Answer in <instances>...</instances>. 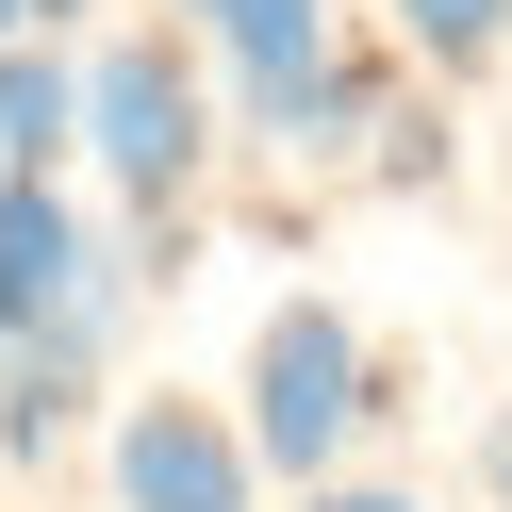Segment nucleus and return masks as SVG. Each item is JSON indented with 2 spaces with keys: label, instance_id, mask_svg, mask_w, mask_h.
<instances>
[{
  "label": "nucleus",
  "instance_id": "3",
  "mask_svg": "<svg viewBox=\"0 0 512 512\" xmlns=\"http://www.w3.org/2000/svg\"><path fill=\"white\" fill-rule=\"evenodd\" d=\"M116 512H248V430L199 397H149L116 430Z\"/></svg>",
  "mask_w": 512,
  "mask_h": 512
},
{
  "label": "nucleus",
  "instance_id": "9",
  "mask_svg": "<svg viewBox=\"0 0 512 512\" xmlns=\"http://www.w3.org/2000/svg\"><path fill=\"white\" fill-rule=\"evenodd\" d=\"M0 34H34V0H0Z\"/></svg>",
  "mask_w": 512,
  "mask_h": 512
},
{
  "label": "nucleus",
  "instance_id": "7",
  "mask_svg": "<svg viewBox=\"0 0 512 512\" xmlns=\"http://www.w3.org/2000/svg\"><path fill=\"white\" fill-rule=\"evenodd\" d=\"M397 17L430 67H496V34H512V0H397Z\"/></svg>",
  "mask_w": 512,
  "mask_h": 512
},
{
  "label": "nucleus",
  "instance_id": "4",
  "mask_svg": "<svg viewBox=\"0 0 512 512\" xmlns=\"http://www.w3.org/2000/svg\"><path fill=\"white\" fill-rule=\"evenodd\" d=\"M215 50H232V83H248V116H265V133H331V116H347L314 0H215Z\"/></svg>",
  "mask_w": 512,
  "mask_h": 512
},
{
  "label": "nucleus",
  "instance_id": "11",
  "mask_svg": "<svg viewBox=\"0 0 512 512\" xmlns=\"http://www.w3.org/2000/svg\"><path fill=\"white\" fill-rule=\"evenodd\" d=\"M199 17H215V0H199Z\"/></svg>",
  "mask_w": 512,
  "mask_h": 512
},
{
  "label": "nucleus",
  "instance_id": "10",
  "mask_svg": "<svg viewBox=\"0 0 512 512\" xmlns=\"http://www.w3.org/2000/svg\"><path fill=\"white\" fill-rule=\"evenodd\" d=\"M50 17H83V0H34V34H50Z\"/></svg>",
  "mask_w": 512,
  "mask_h": 512
},
{
  "label": "nucleus",
  "instance_id": "5",
  "mask_svg": "<svg viewBox=\"0 0 512 512\" xmlns=\"http://www.w3.org/2000/svg\"><path fill=\"white\" fill-rule=\"evenodd\" d=\"M100 298V265H83V215L50 199V166H17L0 182V347L17 331H50V314H83Z\"/></svg>",
  "mask_w": 512,
  "mask_h": 512
},
{
  "label": "nucleus",
  "instance_id": "8",
  "mask_svg": "<svg viewBox=\"0 0 512 512\" xmlns=\"http://www.w3.org/2000/svg\"><path fill=\"white\" fill-rule=\"evenodd\" d=\"M314 512H413V496H397V479H380V496H314Z\"/></svg>",
  "mask_w": 512,
  "mask_h": 512
},
{
  "label": "nucleus",
  "instance_id": "6",
  "mask_svg": "<svg viewBox=\"0 0 512 512\" xmlns=\"http://www.w3.org/2000/svg\"><path fill=\"white\" fill-rule=\"evenodd\" d=\"M83 133V67L34 34H0V166H50V149Z\"/></svg>",
  "mask_w": 512,
  "mask_h": 512
},
{
  "label": "nucleus",
  "instance_id": "2",
  "mask_svg": "<svg viewBox=\"0 0 512 512\" xmlns=\"http://www.w3.org/2000/svg\"><path fill=\"white\" fill-rule=\"evenodd\" d=\"M83 149L116 166V199H182V182H199V83H182L166 34L83 50Z\"/></svg>",
  "mask_w": 512,
  "mask_h": 512
},
{
  "label": "nucleus",
  "instance_id": "1",
  "mask_svg": "<svg viewBox=\"0 0 512 512\" xmlns=\"http://www.w3.org/2000/svg\"><path fill=\"white\" fill-rule=\"evenodd\" d=\"M364 430V331H347L331 298L265 314V347H248V463H331V446Z\"/></svg>",
  "mask_w": 512,
  "mask_h": 512
}]
</instances>
